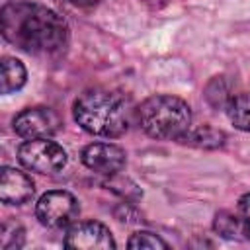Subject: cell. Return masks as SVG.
<instances>
[{
	"label": "cell",
	"instance_id": "obj_11",
	"mask_svg": "<svg viewBox=\"0 0 250 250\" xmlns=\"http://www.w3.org/2000/svg\"><path fill=\"white\" fill-rule=\"evenodd\" d=\"M225 111L236 129L250 133V94L248 92L232 96L230 102L227 104Z\"/></svg>",
	"mask_w": 250,
	"mask_h": 250
},
{
	"label": "cell",
	"instance_id": "obj_1",
	"mask_svg": "<svg viewBox=\"0 0 250 250\" xmlns=\"http://www.w3.org/2000/svg\"><path fill=\"white\" fill-rule=\"evenodd\" d=\"M2 35L31 55L59 53L68 39V25L55 10L35 2H10L0 12Z\"/></svg>",
	"mask_w": 250,
	"mask_h": 250
},
{
	"label": "cell",
	"instance_id": "obj_18",
	"mask_svg": "<svg viewBox=\"0 0 250 250\" xmlns=\"http://www.w3.org/2000/svg\"><path fill=\"white\" fill-rule=\"evenodd\" d=\"M64 2H70V4H80V6H84V4H92V2H96V0H64Z\"/></svg>",
	"mask_w": 250,
	"mask_h": 250
},
{
	"label": "cell",
	"instance_id": "obj_3",
	"mask_svg": "<svg viewBox=\"0 0 250 250\" xmlns=\"http://www.w3.org/2000/svg\"><path fill=\"white\" fill-rule=\"evenodd\" d=\"M135 117L139 127L158 141H182L191 129V109L176 96L156 94L146 98L137 109Z\"/></svg>",
	"mask_w": 250,
	"mask_h": 250
},
{
	"label": "cell",
	"instance_id": "obj_6",
	"mask_svg": "<svg viewBox=\"0 0 250 250\" xmlns=\"http://www.w3.org/2000/svg\"><path fill=\"white\" fill-rule=\"evenodd\" d=\"M14 131L18 137L29 141V139H51L59 127H61V119L59 115L51 109V107H27L23 111H20L14 121Z\"/></svg>",
	"mask_w": 250,
	"mask_h": 250
},
{
	"label": "cell",
	"instance_id": "obj_17",
	"mask_svg": "<svg viewBox=\"0 0 250 250\" xmlns=\"http://www.w3.org/2000/svg\"><path fill=\"white\" fill-rule=\"evenodd\" d=\"M238 217L242 223V232L250 240V193H246L238 199Z\"/></svg>",
	"mask_w": 250,
	"mask_h": 250
},
{
	"label": "cell",
	"instance_id": "obj_8",
	"mask_svg": "<svg viewBox=\"0 0 250 250\" xmlns=\"http://www.w3.org/2000/svg\"><path fill=\"white\" fill-rule=\"evenodd\" d=\"M80 158L88 170L102 174V176L117 174L127 162L125 150L113 143H92L84 146Z\"/></svg>",
	"mask_w": 250,
	"mask_h": 250
},
{
	"label": "cell",
	"instance_id": "obj_15",
	"mask_svg": "<svg viewBox=\"0 0 250 250\" xmlns=\"http://www.w3.org/2000/svg\"><path fill=\"white\" fill-rule=\"evenodd\" d=\"M23 244V230L16 223H4L2 225V234H0V246L2 250H12L20 248Z\"/></svg>",
	"mask_w": 250,
	"mask_h": 250
},
{
	"label": "cell",
	"instance_id": "obj_5",
	"mask_svg": "<svg viewBox=\"0 0 250 250\" xmlns=\"http://www.w3.org/2000/svg\"><path fill=\"white\" fill-rule=\"evenodd\" d=\"M35 215L43 227L64 229L78 217V201L70 191L53 189L39 197L35 205Z\"/></svg>",
	"mask_w": 250,
	"mask_h": 250
},
{
	"label": "cell",
	"instance_id": "obj_12",
	"mask_svg": "<svg viewBox=\"0 0 250 250\" xmlns=\"http://www.w3.org/2000/svg\"><path fill=\"white\" fill-rule=\"evenodd\" d=\"M182 143L186 145H193V146H199V148H219L225 145V133L223 131H217L213 127H199V129H189Z\"/></svg>",
	"mask_w": 250,
	"mask_h": 250
},
{
	"label": "cell",
	"instance_id": "obj_13",
	"mask_svg": "<svg viewBox=\"0 0 250 250\" xmlns=\"http://www.w3.org/2000/svg\"><path fill=\"white\" fill-rule=\"evenodd\" d=\"M213 229L225 236V238H236L238 234H244L242 232V223H240V217L238 213H230V211H219L215 215V221H213Z\"/></svg>",
	"mask_w": 250,
	"mask_h": 250
},
{
	"label": "cell",
	"instance_id": "obj_10",
	"mask_svg": "<svg viewBox=\"0 0 250 250\" xmlns=\"http://www.w3.org/2000/svg\"><path fill=\"white\" fill-rule=\"evenodd\" d=\"M27 80V70L20 59L6 57L2 61V70H0V92L4 96L14 94L23 88Z\"/></svg>",
	"mask_w": 250,
	"mask_h": 250
},
{
	"label": "cell",
	"instance_id": "obj_4",
	"mask_svg": "<svg viewBox=\"0 0 250 250\" xmlns=\"http://www.w3.org/2000/svg\"><path fill=\"white\" fill-rule=\"evenodd\" d=\"M18 160L37 174H57L66 164V150L51 139H29L20 145Z\"/></svg>",
	"mask_w": 250,
	"mask_h": 250
},
{
	"label": "cell",
	"instance_id": "obj_7",
	"mask_svg": "<svg viewBox=\"0 0 250 250\" xmlns=\"http://www.w3.org/2000/svg\"><path fill=\"white\" fill-rule=\"evenodd\" d=\"M64 246L76 250H111L115 248V240L105 225L98 221H78L66 230Z\"/></svg>",
	"mask_w": 250,
	"mask_h": 250
},
{
	"label": "cell",
	"instance_id": "obj_9",
	"mask_svg": "<svg viewBox=\"0 0 250 250\" xmlns=\"http://www.w3.org/2000/svg\"><path fill=\"white\" fill-rule=\"evenodd\" d=\"M35 193V186L33 180L18 170V168H10L4 166L0 172V199L6 205H23L27 203Z\"/></svg>",
	"mask_w": 250,
	"mask_h": 250
},
{
	"label": "cell",
	"instance_id": "obj_2",
	"mask_svg": "<svg viewBox=\"0 0 250 250\" xmlns=\"http://www.w3.org/2000/svg\"><path fill=\"white\" fill-rule=\"evenodd\" d=\"M72 115L86 133L115 139L129 129L135 111L119 92L92 88L76 98Z\"/></svg>",
	"mask_w": 250,
	"mask_h": 250
},
{
	"label": "cell",
	"instance_id": "obj_14",
	"mask_svg": "<svg viewBox=\"0 0 250 250\" xmlns=\"http://www.w3.org/2000/svg\"><path fill=\"white\" fill-rule=\"evenodd\" d=\"M205 98L213 107H227V104L232 98L227 80L223 76H215L205 88Z\"/></svg>",
	"mask_w": 250,
	"mask_h": 250
},
{
	"label": "cell",
	"instance_id": "obj_16",
	"mask_svg": "<svg viewBox=\"0 0 250 250\" xmlns=\"http://www.w3.org/2000/svg\"><path fill=\"white\" fill-rule=\"evenodd\" d=\"M129 248H168V244L150 230H139L127 240Z\"/></svg>",
	"mask_w": 250,
	"mask_h": 250
}]
</instances>
